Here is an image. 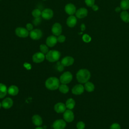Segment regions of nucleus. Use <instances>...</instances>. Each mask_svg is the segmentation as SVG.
<instances>
[{"mask_svg":"<svg viewBox=\"0 0 129 129\" xmlns=\"http://www.w3.org/2000/svg\"><path fill=\"white\" fill-rule=\"evenodd\" d=\"M90 73L87 69H81L76 74V78L78 81L81 84L87 82L90 79Z\"/></svg>","mask_w":129,"mask_h":129,"instance_id":"1","label":"nucleus"},{"mask_svg":"<svg viewBox=\"0 0 129 129\" xmlns=\"http://www.w3.org/2000/svg\"><path fill=\"white\" fill-rule=\"evenodd\" d=\"M59 80L56 77H51L48 78L45 81V87L49 90H55L58 89L59 86Z\"/></svg>","mask_w":129,"mask_h":129,"instance_id":"2","label":"nucleus"},{"mask_svg":"<svg viewBox=\"0 0 129 129\" xmlns=\"http://www.w3.org/2000/svg\"><path fill=\"white\" fill-rule=\"evenodd\" d=\"M60 57V53L56 50H51L46 54L45 58L49 62H55L57 61Z\"/></svg>","mask_w":129,"mask_h":129,"instance_id":"3","label":"nucleus"},{"mask_svg":"<svg viewBox=\"0 0 129 129\" xmlns=\"http://www.w3.org/2000/svg\"><path fill=\"white\" fill-rule=\"evenodd\" d=\"M73 79V75L70 72L63 73L59 78V81L62 84H67L71 82Z\"/></svg>","mask_w":129,"mask_h":129,"instance_id":"4","label":"nucleus"},{"mask_svg":"<svg viewBox=\"0 0 129 129\" xmlns=\"http://www.w3.org/2000/svg\"><path fill=\"white\" fill-rule=\"evenodd\" d=\"M16 35L21 38H26L29 35V31L24 27H18L15 30Z\"/></svg>","mask_w":129,"mask_h":129,"instance_id":"5","label":"nucleus"},{"mask_svg":"<svg viewBox=\"0 0 129 129\" xmlns=\"http://www.w3.org/2000/svg\"><path fill=\"white\" fill-rule=\"evenodd\" d=\"M29 36L33 40H39L42 36V32L40 29H33L29 32Z\"/></svg>","mask_w":129,"mask_h":129,"instance_id":"6","label":"nucleus"},{"mask_svg":"<svg viewBox=\"0 0 129 129\" xmlns=\"http://www.w3.org/2000/svg\"><path fill=\"white\" fill-rule=\"evenodd\" d=\"M53 16V11L49 8H46L41 12V17L43 19L48 20L51 19Z\"/></svg>","mask_w":129,"mask_h":129,"instance_id":"7","label":"nucleus"},{"mask_svg":"<svg viewBox=\"0 0 129 129\" xmlns=\"http://www.w3.org/2000/svg\"><path fill=\"white\" fill-rule=\"evenodd\" d=\"M45 58V55L41 52H37L34 53L32 56V60L35 63L42 62Z\"/></svg>","mask_w":129,"mask_h":129,"instance_id":"8","label":"nucleus"},{"mask_svg":"<svg viewBox=\"0 0 129 129\" xmlns=\"http://www.w3.org/2000/svg\"><path fill=\"white\" fill-rule=\"evenodd\" d=\"M63 117L64 120L66 121L70 122L73 121L74 119V114L73 112L71 110L68 109V110H66L63 112Z\"/></svg>","mask_w":129,"mask_h":129,"instance_id":"9","label":"nucleus"},{"mask_svg":"<svg viewBox=\"0 0 129 129\" xmlns=\"http://www.w3.org/2000/svg\"><path fill=\"white\" fill-rule=\"evenodd\" d=\"M66 126L65 120L62 119H57L55 120L52 124L54 129H64Z\"/></svg>","mask_w":129,"mask_h":129,"instance_id":"10","label":"nucleus"},{"mask_svg":"<svg viewBox=\"0 0 129 129\" xmlns=\"http://www.w3.org/2000/svg\"><path fill=\"white\" fill-rule=\"evenodd\" d=\"M51 32L54 36H59L62 32L61 25L58 23H54L52 27Z\"/></svg>","mask_w":129,"mask_h":129,"instance_id":"11","label":"nucleus"},{"mask_svg":"<svg viewBox=\"0 0 129 129\" xmlns=\"http://www.w3.org/2000/svg\"><path fill=\"white\" fill-rule=\"evenodd\" d=\"M64 10L67 14L69 15H73L74 14L76 13V8L75 5L73 4H68L66 5L64 7Z\"/></svg>","mask_w":129,"mask_h":129,"instance_id":"12","label":"nucleus"},{"mask_svg":"<svg viewBox=\"0 0 129 129\" xmlns=\"http://www.w3.org/2000/svg\"><path fill=\"white\" fill-rule=\"evenodd\" d=\"M74 62V59L73 57L67 56L63 57L61 60V64L64 67H68L72 65Z\"/></svg>","mask_w":129,"mask_h":129,"instance_id":"13","label":"nucleus"},{"mask_svg":"<svg viewBox=\"0 0 129 129\" xmlns=\"http://www.w3.org/2000/svg\"><path fill=\"white\" fill-rule=\"evenodd\" d=\"M57 39L54 35L49 36L46 40V44L50 47H53L57 42Z\"/></svg>","mask_w":129,"mask_h":129,"instance_id":"14","label":"nucleus"},{"mask_svg":"<svg viewBox=\"0 0 129 129\" xmlns=\"http://www.w3.org/2000/svg\"><path fill=\"white\" fill-rule=\"evenodd\" d=\"M76 16L79 19L86 17L88 15V10L85 8H81L76 12Z\"/></svg>","mask_w":129,"mask_h":129,"instance_id":"15","label":"nucleus"},{"mask_svg":"<svg viewBox=\"0 0 129 129\" xmlns=\"http://www.w3.org/2000/svg\"><path fill=\"white\" fill-rule=\"evenodd\" d=\"M84 87L81 84L76 85L72 89V93L75 95H80L84 91Z\"/></svg>","mask_w":129,"mask_h":129,"instance_id":"16","label":"nucleus"},{"mask_svg":"<svg viewBox=\"0 0 129 129\" xmlns=\"http://www.w3.org/2000/svg\"><path fill=\"white\" fill-rule=\"evenodd\" d=\"M66 106L64 104L61 102H58L55 104L54 109L57 113H63L66 110Z\"/></svg>","mask_w":129,"mask_h":129,"instance_id":"17","label":"nucleus"},{"mask_svg":"<svg viewBox=\"0 0 129 129\" xmlns=\"http://www.w3.org/2000/svg\"><path fill=\"white\" fill-rule=\"evenodd\" d=\"M2 107L5 108V109H9L11 107H12V106L13 105V100L9 98V97H7L5 98L2 102Z\"/></svg>","mask_w":129,"mask_h":129,"instance_id":"18","label":"nucleus"},{"mask_svg":"<svg viewBox=\"0 0 129 129\" xmlns=\"http://www.w3.org/2000/svg\"><path fill=\"white\" fill-rule=\"evenodd\" d=\"M77 18L73 15L70 16L67 20V24L69 27H74L77 23Z\"/></svg>","mask_w":129,"mask_h":129,"instance_id":"19","label":"nucleus"},{"mask_svg":"<svg viewBox=\"0 0 129 129\" xmlns=\"http://www.w3.org/2000/svg\"><path fill=\"white\" fill-rule=\"evenodd\" d=\"M32 120L33 124L37 126L41 125L42 124V122H43L42 118L40 116H39L38 114L34 115L32 116Z\"/></svg>","mask_w":129,"mask_h":129,"instance_id":"20","label":"nucleus"},{"mask_svg":"<svg viewBox=\"0 0 129 129\" xmlns=\"http://www.w3.org/2000/svg\"><path fill=\"white\" fill-rule=\"evenodd\" d=\"M19 88L16 85H11L8 89V93L12 96H16L19 93Z\"/></svg>","mask_w":129,"mask_h":129,"instance_id":"21","label":"nucleus"},{"mask_svg":"<svg viewBox=\"0 0 129 129\" xmlns=\"http://www.w3.org/2000/svg\"><path fill=\"white\" fill-rule=\"evenodd\" d=\"M8 92L7 86L3 84L0 83V98H4Z\"/></svg>","mask_w":129,"mask_h":129,"instance_id":"22","label":"nucleus"},{"mask_svg":"<svg viewBox=\"0 0 129 129\" xmlns=\"http://www.w3.org/2000/svg\"><path fill=\"white\" fill-rule=\"evenodd\" d=\"M66 106L69 109H72L75 106V101L73 98H69L66 102Z\"/></svg>","mask_w":129,"mask_h":129,"instance_id":"23","label":"nucleus"},{"mask_svg":"<svg viewBox=\"0 0 129 129\" xmlns=\"http://www.w3.org/2000/svg\"><path fill=\"white\" fill-rule=\"evenodd\" d=\"M84 88L87 92H91L94 91L95 87L94 84L88 81L87 82L85 83Z\"/></svg>","mask_w":129,"mask_h":129,"instance_id":"24","label":"nucleus"},{"mask_svg":"<svg viewBox=\"0 0 129 129\" xmlns=\"http://www.w3.org/2000/svg\"><path fill=\"white\" fill-rule=\"evenodd\" d=\"M120 18L125 23L129 22V13L126 11L121 12L120 13Z\"/></svg>","mask_w":129,"mask_h":129,"instance_id":"25","label":"nucleus"},{"mask_svg":"<svg viewBox=\"0 0 129 129\" xmlns=\"http://www.w3.org/2000/svg\"><path fill=\"white\" fill-rule=\"evenodd\" d=\"M120 7L121 10L125 11L129 9V0H121L120 4Z\"/></svg>","mask_w":129,"mask_h":129,"instance_id":"26","label":"nucleus"},{"mask_svg":"<svg viewBox=\"0 0 129 129\" xmlns=\"http://www.w3.org/2000/svg\"><path fill=\"white\" fill-rule=\"evenodd\" d=\"M58 89L61 93L63 94L67 93L69 91V87L66 84H62L61 85H59Z\"/></svg>","mask_w":129,"mask_h":129,"instance_id":"27","label":"nucleus"},{"mask_svg":"<svg viewBox=\"0 0 129 129\" xmlns=\"http://www.w3.org/2000/svg\"><path fill=\"white\" fill-rule=\"evenodd\" d=\"M32 15L34 18H38L41 16V11L38 9H35L32 12Z\"/></svg>","mask_w":129,"mask_h":129,"instance_id":"28","label":"nucleus"},{"mask_svg":"<svg viewBox=\"0 0 129 129\" xmlns=\"http://www.w3.org/2000/svg\"><path fill=\"white\" fill-rule=\"evenodd\" d=\"M40 50L41 51V52L43 53L46 54L48 51V46L47 45L45 44H41L40 45Z\"/></svg>","mask_w":129,"mask_h":129,"instance_id":"29","label":"nucleus"},{"mask_svg":"<svg viewBox=\"0 0 129 129\" xmlns=\"http://www.w3.org/2000/svg\"><path fill=\"white\" fill-rule=\"evenodd\" d=\"M82 39L85 42L88 43L91 40V38L89 35H88L87 34H85L83 35V36L82 37Z\"/></svg>","mask_w":129,"mask_h":129,"instance_id":"30","label":"nucleus"},{"mask_svg":"<svg viewBox=\"0 0 129 129\" xmlns=\"http://www.w3.org/2000/svg\"><path fill=\"white\" fill-rule=\"evenodd\" d=\"M85 127V124L83 121H79L77 123V127L78 129H84Z\"/></svg>","mask_w":129,"mask_h":129,"instance_id":"31","label":"nucleus"},{"mask_svg":"<svg viewBox=\"0 0 129 129\" xmlns=\"http://www.w3.org/2000/svg\"><path fill=\"white\" fill-rule=\"evenodd\" d=\"M57 41L60 43H62L66 40V37L63 35H59L57 38Z\"/></svg>","mask_w":129,"mask_h":129,"instance_id":"32","label":"nucleus"},{"mask_svg":"<svg viewBox=\"0 0 129 129\" xmlns=\"http://www.w3.org/2000/svg\"><path fill=\"white\" fill-rule=\"evenodd\" d=\"M41 21V19L40 17L35 18V19H34L33 21V23L34 25L37 26V25H39Z\"/></svg>","mask_w":129,"mask_h":129,"instance_id":"33","label":"nucleus"},{"mask_svg":"<svg viewBox=\"0 0 129 129\" xmlns=\"http://www.w3.org/2000/svg\"><path fill=\"white\" fill-rule=\"evenodd\" d=\"M86 5L88 7H91L94 5L95 0H85Z\"/></svg>","mask_w":129,"mask_h":129,"instance_id":"34","label":"nucleus"},{"mask_svg":"<svg viewBox=\"0 0 129 129\" xmlns=\"http://www.w3.org/2000/svg\"><path fill=\"white\" fill-rule=\"evenodd\" d=\"M110 129H120V126L117 123H113L110 126Z\"/></svg>","mask_w":129,"mask_h":129,"instance_id":"35","label":"nucleus"},{"mask_svg":"<svg viewBox=\"0 0 129 129\" xmlns=\"http://www.w3.org/2000/svg\"><path fill=\"white\" fill-rule=\"evenodd\" d=\"M26 29L28 30V31H31V30H32L33 29V26L32 24L31 23H27L26 24Z\"/></svg>","mask_w":129,"mask_h":129,"instance_id":"36","label":"nucleus"},{"mask_svg":"<svg viewBox=\"0 0 129 129\" xmlns=\"http://www.w3.org/2000/svg\"><path fill=\"white\" fill-rule=\"evenodd\" d=\"M57 64H58V65L57 66V70H58V71H59V72L62 71L63 70L64 66H63V65H62L60 62H59V63H57Z\"/></svg>","mask_w":129,"mask_h":129,"instance_id":"37","label":"nucleus"},{"mask_svg":"<svg viewBox=\"0 0 129 129\" xmlns=\"http://www.w3.org/2000/svg\"><path fill=\"white\" fill-rule=\"evenodd\" d=\"M92 10H94V11H97V10H98V9H99L97 5H93V6H92Z\"/></svg>","mask_w":129,"mask_h":129,"instance_id":"38","label":"nucleus"},{"mask_svg":"<svg viewBox=\"0 0 129 129\" xmlns=\"http://www.w3.org/2000/svg\"><path fill=\"white\" fill-rule=\"evenodd\" d=\"M81 28L82 31H84L85 30V25L84 24H82L81 26Z\"/></svg>","mask_w":129,"mask_h":129,"instance_id":"39","label":"nucleus"},{"mask_svg":"<svg viewBox=\"0 0 129 129\" xmlns=\"http://www.w3.org/2000/svg\"><path fill=\"white\" fill-rule=\"evenodd\" d=\"M121 10V8L120 7H116L115 9V11L116 12H120V11Z\"/></svg>","mask_w":129,"mask_h":129,"instance_id":"40","label":"nucleus"},{"mask_svg":"<svg viewBox=\"0 0 129 129\" xmlns=\"http://www.w3.org/2000/svg\"><path fill=\"white\" fill-rule=\"evenodd\" d=\"M35 129H44V128H43V127H41L40 126H39L36 127Z\"/></svg>","mask_w":129,"mask_h":129,"instance_id":"41","label":"nucleus"},{"mask_svg":"<svg viewBox=\"0 0 129 129\" xmlns=\"http://www.w3.org/2000/svg\"><path fill=\"white\" fill-rule=\"evenodd\" d=\"M2 107V103H1L0 102V109H1V108Z\"/></svg>","mask_w":129,"mask_h":129,"instance_id":"42","label":"nucleus"},{"mask_svg":"<svg viewBox=\"0 0 129 129\" xmlns=\"http://www.w3.org/2000/svg\"><path fill=\"white\" fill-rule=\"evenodd\" d=\"M43 1H46V0H43Z\"/></svg>","mask_w":129,"mask_h":129,"instance_id":"43","label":"nucleus"},{"mask_svg":"<svg viewBox=\"0 0 129 129\" xmlns=\"http://www.w3.org/2000/svg\"><path fill=\"white\" fill-rule=\"evenodd\" d=\"M0 1H1V0H0Z\"/></svg>","mask_w":129,"mask_h":129,"instance_id":"44","label":"nucleus"}]
</instances>
